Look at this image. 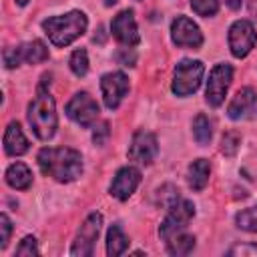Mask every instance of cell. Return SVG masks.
<instances>
[{
	"instance_id": "1",
	"label": "cell",
	"mask_w": 257,
	"mask_h": 257,
	"mask_svg": "<svg viewBox=\"0 0 257 257\" xmlns=\"http://www.w3.org/2000/svg\"><path fill=\"white\" fill-rule=\"evenodd\" d=\"M36 161L40 171L58 183H72L82 175V155L68 147H44Z\"/></svg>"
},
{
	"instance_id": "2",
	"label": "cell",
	"mask_w": 257,
	"mask_h": 257,
	"mask_svg": "<svg viewBox=\"0 0 257 257\" xmlns=\"http://www.w3.org/2000/svg\"><path fill=\"white\" fill-rule=\"evenodd\" d=\"M86 26H88V18L80 10H70L66 14L52 16L42 22L44 32L54 46H68L86 32Z\"/></svg>"
},
{
	"instance_id": "3",
	"label": "cell",
	"mask_w": 257,
	"mask_h": 257,
	"mask_svg": "<svg viewBox=\"0 0 257 257\" xmlns=\"http://www.w3.org/2000/svg\"><path fill=\"white\" fill-rule=\"evenodd\" d=\"M28 122L32 133L40 141H48L54 137L56 126H58V116H56V104L54 98L50 96L48 90H40L36 98L28 106Z\"/></svg>"
},
{
	"instance_id": "4",
	"label": "cell",
	"mask_w": 257,
	"mask_h": 257,
	"mask_svg": "<svg viewBox=\"0 0 257 257\" xmlns=\"http://www.w3.org/2000/svg\"><path fill=\"white\" fill-rule=\"evenodd\" d=\"M203 74H205V66H203L201 60L185 58V60H181V62L175 66L171 90H173L177 96H189V94H193V92L201 86Z\"/></svg>"
},
{
	"instance_id": "5",
	"label": "cell",
	"mask_w": 257,
	"mask_h": 257,
	"mask_svg": "<svg viewBox=\"0 0 257 257\" xmlns=\"http://www.w3.org/2000/svg\"><path fill=\"white\" fill-rule=\"evenodd\" d=\"M100 227H102V215L100 213H90L76 231V237H74L72 247H70V255L90 257L92 251H94V243L98 239Z\"/></svg>"
},
{
	"instance_id": "6",
	"label": "cell",
	"mask_w": 257,
	"mask_h": 257,
	"mask_svg": "<svg viewBox=\"0 0 257 257\" xmlns=\"http://www.w3.org/2000/svg\"><path fill=\"white\" fill-rule=\"evenodd\" d=\"M195 217V205L191 201H185L181 199L177 205H173L167 213V217L163 219L161 227H159V235L161 239L169 241L171 237L179 235L185 231V227L189 225V221Z\"/></svg>"
},
{
	"instance_id": "7",
	"label": "cell",
	"mask_w": 257,
	"mask_h": 257,
	"mask_svg": "<svg viewBox=\"0 0 257 257\" xmlns=\"http://www.w3.org/2000/svg\"><path fill=\"white\" fill-rule=\"evenodd\" d=\"M233 80V66L227 62H219L213 66V70L209 72V80H207V90H205V100L211 106H221L225 100V94L231 86Z\"/></svg>"
},
{
	"instance_id": "8",
	"label": "cell",
	"mask_w": 257,
	"mask_h": 257,
	"mask_svg": "<svg viewBox=\"0 0 257 257\" xmlns=\"http://www.w3.org/2000/svg\"><path fill=\"white\" fill-rule=\"evenodd\" d=\"M257 42L255 26L249 20H237L229 28V48L235 58H245Z\"/></svg>"
},
{
	"instance_id": "9",
	"label": "cell",
	"mask_w": 257,
	"mask_h": 257,
	"mask_svg": "<svg viewBox=\"0 0 257 257\" xmlns=\"http://www.w3.org/2000/svg\"><path fill=\"white\" fill-rule=\"evenodd\" d=\"M98 112H100V108L88 92H76L66 104L68 118H72L80 126H92L98 118Z\"/></svg>"
},
{
	"instance_id": "10",
	"label": "cell",
	"mask_w": 257,
	"mask_h": 257,
	"mask_svg": "<svg viewBox=\"0 0 257 257\" xmlns=\"http://www.w3.org/2000/svg\"><path fill=\"white\" fill-rule=\"evenodd\" d=\"M159 153L157 137L149 131H137L128 147V159L137 165H151Z\"/></svg>"
},
{
	"instance_id": "11",
	"label": "cell",
	"mask_w": 257,
	"mask_h": 257,
	"mask_svg": "<svg viewBox=\"0 0 257 257\" xmlns=\"http://www.w3.org/2000/svg\"><path fill=\"white\" fill-rule=\"evenodd\" d=\"M100 90H102V100L104 106L114 110L124 94L128 92V78L124 72H106L100 78Z\"/></svg>"
},
{
	"instance_id": "12",
	"label": "cell",
	"mask_w": 257,
	"mask_h": 257,
	"mask_svg": "<svg viewBox=\"0 0 257 257\" xmlns=\"http://www.w3.org/2000/svg\"><path fill=\"white\" fill-rule=\"evenodd\" d=\"M171 38L181 48H199L203 44L201 28L187 16H177L171 24Z\"/></svg>"
},
{
	"instance_id": "13",
	"label": "cell",
	"mask_w": 257,
	"mask_h": 257,
	"mask_svg": "<svg viewBox=\"0 0 257 257\" xmlns=\"http://www.w3.org/2000/svg\"><path fill=\"white\" fill-rule=\"evenodd\" d=\"M139 185H141V171L137 167H122L116 171L108 187V193L118 201H126L137 191Z\"/></svg>"
},
{
	"instance_id": "14",
	"label": "cell",
	"mask_w": 257,
	"mask_h": 257,
	"mask_svg": "<svg viewBox=\"0 0 257 257\" xmlns=\"http://www.w3.org/2000/svg\"><path fill=\"white\" fill-rule=\"evenodd\" d=\"M110 32L112 36L124 44V46H135L139 42V28H137V20H135V12L133 10H122L112 18L110 24Z\"/></svg>"
},
{
	"instance_id": "15",
	"label": "cell",
	"mask_w": 257,
	"mask_h": 257,
	"mask_svg": "<svg viewBox=\"0 0 257 257\" xmlns=\"http://www.w3.org/2000/svg\"><path fill=\"white\" fill-rule=\"evenodd\" d=\"M257 106V94L253 88H241L229 102L227 106V116L233 120H241V118H249L255 112Z\"/></svg>"
},
{
	"instance_id": "16",
	"label": "cell",
	"mask_w": 257,
	"mask_h": 257,
	"mask_svg": "<svg viewBox=\"0 0 257 257\" xmlns=\"http://www.w3.org/2000/svg\"><path fill=\"white\" fill-rule=\"evenodd\" d=\"M4 151L10 157H20L28 151V139L16 120H12L4 131Z\"/></svg>"
},
{
	"instance_id": "17",
	"label": "cell",
	"mask_w": 257,
	"mask_h": 257,
	"mask_svg": "<svg viewBox=\"0 0 257 257\" xmlns=\"http://www.w3.org/2000/svg\"><path fill=\"white\" fill-rule=\"evenodd\" d=\"M209 175H211V165L207 159H197L189 165V171H187V181H189V187L193 191H203L209 183Z\"/></svg>"
},
{
	"instance_id": "18",
	"label": "cell",
	"mask_w": 257,
	"mask_h": 257,
	"mask_svg": "<svg viewBox=\"0 0 257 257\" xmlns=\"http://www.w3.org/2000/svg\"><path fill=\"white\" fill-rule=\"evenodd\" d=\"M6 183L12 189L24 191V189H28L32 185V173L24 163H14V165H10L6 169Z\"/></svg>"
},
{
	"instance_id": "19",
	"label": "cell",
	"mask_w": 257,
	"mask_h": 257,
	"mask_svg": "<svg viewBox=\"0 0 257 257\" xmlns=\"http://www.w3.org/2000/svg\"><path fill=\"white\" fill-rule=\"evenodd\" d=\"M126 245H128V239L122 233V229L118 225H110L106 231V253L110 257L122 255L126 251Z\"/></svg>"
},
{
	"instance_id": "20",
	"label": "cell",
	"mask_w": 257,
	"mask_h": 257,
	"mask_svg": "<svg viewBox=\"0 0 257 257\" xmlns=\"http://www.w3.org/2000/svg\"><path fill=\"white\" fill-rule=\"evenodd\" d=\"M22 58L28 64L44 62V60H48V48H46V44L42 40L26 42V44H22Z\"/></svg>"
},
{
	"instance_id": "21",
	"label": "cell",
	"mask_w": 257,
	"mask_h": 257,
	"mask_svg": "<svg viewBox=\"0 0 257 257\" xmlns=\"http://www.w3.org/2000/svg\"><path fill=\"white\" fill-rule=\"evenodd\" d=\"M195 249V237L187 233H179L167 241V251L171 255H189Z\"/></svg>"
},
{
	"instance_id": "22",
	"label": "cell",
	"mask_w": 257,
	"mask_h": 257,
	"mask_svg": "<svg viewBox=\"0 0 257 257\" xmlns=\"http://www.w3.org/2000/svg\"><path fill=\"white\" fill-rule=\"evenodd\" d=\"M193 137L199 145H209L211 137H213V122L209 120V116L205 114H197L193 120Z\"/></svg>"
},
{
	"instance_id": "23",
	"label": "cell",
	"mask_w": 257,
	"mask_h": 257,
	"mask_svg": "<svg viewBox=\"0 0 257 257\" xmlns=\"http://www.w3.org/2000/svg\"><path fill=\"white\" fill-rule=\"evenodd\" d=\"M181 201L179 197V189L175 185H163L157 193H155V203L163 209H171L173 205H177Z\"/></svg>"
},
{
	"instance_id": "24",
	"label": "cell",
	"mask_w": 257,
	"mask_h": 257,
	"mask_svg": "<svg viewBox=\"0 0 257 257\" xmlns=\"http://www.w3.org/2000/svg\"><path fill=\"white\" fill-rule=\"evenodd\" d=\"M235 223H237V227L243 229V231L257 233V205H255V207H249V209H243L241 213H237Z\"/></svg>"
},
{
	"instance_id": "25",
	"label": "cell",
	"mask_w": 257,
	"mask_h": 257,
	"mask_svg": "<svg viewBox=\"0 0 257 257\" xmlns=\"http://www.w3.org/2000/svg\"><path fill=\"white\" fill-rule=\"evenodd\" d=\"M68 64H70V70L76 74V76H84L88 72V54L84 48H78L70 54L68 58Z\"/></svg>"
},
{
	"instance_id": "26",
	"label": "cell",
	"mask_w": 257,
	"mask_h": 257,
	"mask_svg": "<svg viewBox=\"0 0 257 257\" xmlns=\"http://www.w3.org/2000/svg\"><path fill=\"white\" fill-rule=\"evenodd\" d=\"M191 8L199 14V16H215L219 10V0H191Z\"/></svg>"
},
{
	"instance_id": "27",
	"label": "cell",
	"mask_w": 257,
	"mask_h": 257,
	"mask_svg": "<svg viewBox=\"0 0 257 257\" xmlns=\"http://www.w3.org/2000/svg\"><path fill=\"white\" fill-rule=\"evenodd\" d=\"M239 145H241V137H239V133L229 131V133H225L223 139H221V153L227 155V157H231V155L237 153Z\"/></svg>"
},
{
	"instance_id": "28",
	"label": "cell",
	"mask_w": 257,
	"mask_h": 257,
	"mask_svg": "<svg viewBox=\"0 0 257 257\" xmlns=\"http://www.w3.org/2000/svg\"><path fill=\"white\" fill-rule=\"evenodd\" d=\"M24 62L22 58V44L20 46H10L4 50V66L6 68H16Z\"/></svg>"
},
{
	"instance_id": "29",
	"label": "cell",
	"mask_w": 257,
	"mask_h": 257,
	"mask_svg": "<svg viewBox=\"0 0 257 257\" xmlns=\"http://www.w3.org/2000/svg\"><path fill=\"white\" fill-rule=\"evenodd\" d=\"M38 253H40V251H38L36 239H34L32 235L24 237V239L20 241V245L16 247V251H14V255H38Z\"/></svg>"
},
{
	"instance_id": "30",
	"label": "cell",
	"mask_w": 257,
	"mask_h": 257,
	"mask_svg": "<svg viewBox=\"0 0 257 257\" xmlns=\"http://www.w3.org/2000/svg\"><path fill=\"white\" fill-rule=\"evenodd\" d=\"M0 229H2L0 247L4 249V247L8 245V241H10V233H12V223H10V219H8V215H6V213H2V215H0Z\"/></svg>"
},
{
	"instance_id": "31",
	"label": "cell",
	"mask_w": 257,
	"mask_h": 257,
	"mask_svg": "<svg viewBox=\"0 0 257 257\" xmlns=\"http://www.w3.org/2000/svg\"><path fill=\"white\" fill-rule=\"evenodd\" d=\"M110 131H108V122H100L98 126H94V133H92V141L94 145H104L106 139H108Z\"/></svg>"
},
{
	"instance_id": "32",
	"label": "cell",
	"mask_w": 257,
	"mask_h": 257,
	"mask_svg": "<svg viewBox=\"0 0 257 257\" xmlns=\"http://www.w3.org/2000/svg\"><path fill=\"white\" fill-rule=\"evenodd\" d=\"M116 58H118V62H120L122 66H135L137 54L133 52V48H131V46H126V48H120V50H118Z\"/></svg>"
},
{
	"instance_id": "33",
	"label": "cell",
	"mask_w": 257,
	"mask_h": 257,
	"mask_svg": "<svg viewBox=\"0 0 257 257\" xmlns=\"http://www.w3.org/2000/svg\"><path fill=\"white\" fill-rule=\"evenodd\" d=\"M227 255H257V245H235L227 251Z\"/></svg>"
},
{
	"instance_id": "34",
	"label": "cell",
	"mask_w": 257,
	"mask_h": 257,
	"mask_svg": "<svg viewBox=\"0 0 257 257\" xmlns=\"http://www.w3.org/2000/svg\"><path fill=\"white\" fill-rule=\"evenodd\" d=\"M223 2H225V4H227V6L231 8V10H239V8H241V2H243V0H223Z\"/></svg>"
},
{
	"instance_id": "35",
	"label": "cell",
	"mask_w": 257,
	"mask_h": 257,
	"mask_svg": "<svg viewBox=\"0 0 257 257\" xmlns=\"http://www.w3.org/2000/svg\"><path fill=\"white\" fill-rule=\"evenodd\" d=\"M249 10H251V14L257 18V0H249Z\"/></svg>"
},
{
	"instance_id": "36",
	"label": "cell",
	"mask_w": 257,
	"mask_h": 257,
	"mask_svg": "<svg viewBox=\"0 0 257 257\" xmlns=\"http://www.w3.org/2000/svg\"><path fill=\"white\" fill-rule=\"evenodd\" d=\"M118 0H104V6H112V4H116Z\"/></svg>"
},
{
	"instance_id": "37",
	"label": "cell",
	"mask_w": 257,
	"mask_h": 257,
	"mask_svg": "<svg viewBox=\"0 0 257 257\" xmlns=\"http://www.w3.org/2000/svg\"><path fill=\"white\" fill-rule=\"evenodd\" d=\"M28 2H30V0H16V4H18V6H26Z\"/></svg>"
}]
</instances>
